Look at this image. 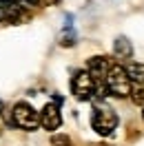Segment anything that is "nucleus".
I'll return each mask as SVG.
<instances>
[{"label": "nucleus", "mask_w": 144, "mask_h": 146, "mask_svg": "<svg viewBox=\"0 0 144 146\" xmlns=\"http://www.w3.org/2000/svg\"><path fill=\"white\" fill-rule=\"evenodd\" d=\"M51 144H53V146H69L71 142H69V137H67V135H53V137H51Z\"/></svg>", "instance_id": "obj_10"}, {"label": "nucleus", "mask_w": 144, "mask_h": 146, "mask_svg": "<svg viewBox=\"0 0 144 146\" xmlns=\"http://www.w3.org/2000/svg\"><path fill=\"white\" fill-rule=\"evenodd\" d=\"M2 2H7V5H18V0H2Z\"/></svg>", "instance_id": "obj_12"}, {"label": "nucleus", "mask_w": 144, "mask_h": 146, "mask_svg": "<svg viewBox=\"0 0 144 146\" xmlns=\"http://www.w3.org/2000/svg\"><path fill=\"white\" fill-rule=\"evenodd\" d=\"M11 122H13V126L22 128V131H36L40 126V113L27 102H18L11 109Z\"/></svg>", "instance_id": "obj_2"}, {"label": "nucleus", "mask_w": 144, "mask_h": 146, "mask_svg": "<svg viewBox=\"0 0 144 146\" xmlns=\"http://www.w3.org/2000/svg\"><path fill=\"white\" fill-rule=\"evenodd\" d=\"M71 93L75 95V100L87 102L95 95V82L87 71H78L71 80Z\"/></svg>", "instance_id": "obj_4"}, {"label": "nucleus", "mask_w": 144, "mask_h": 146, "mask_svg": "<svg viewBox=\"0 0 144 146\" xmlns=\"http://www.w3.org/2000/svg\"><path fill=\"white\" fill-rule=\"evenodd\" d=\"M126 78L131 80V84L135 82V86H144V64L142 62H131L129 66H124Z\"/></svg>", "instance_id": "obj_8"}, {"label": "nucleus", "mask_w": 144, "mask_h": 146, "mask_svg": "<svg viewBox=\"0 0 144 146\" xmlns=\"http://www.w3.org/2000/svg\"><path fill=\"white\" fill-rule=\"evenodd\" d=\"M91 126L95 133L100 135H109V133H113L117 126V115L113 109H107V106H98V109L93 111V115H91Z\"/></svg>", "instance_id": "obj_3"}, {"label": "nucleus", "mask_w": 144, "mask_h": 146, "mask_svg": "<svg viewBox=\"0 0 144 146\" xmlns=\"http://www.w3.org/2000/svg\"><path fill=\"white\" fill-rule=\"evenodd\" d=\"M22 5V7H36L38 0H18V7Z\"/></svg>", "instance_id": "obj_11"}, {"label": "nucleus", "mask_w": 144, "mask_h": 146, "mask_svg": "<svg viewBox=\"0 0 144 146\" xmlns=\"http://www.w3.org/2000/svg\"><path fill=\"white\" fill-rule=\"evenodd\" d=\"M109 69H111V60L104 58V55H93L89 62H87V69L84 71L93 78L95 84H104V78H107Z\"/></svg>", "instance_id": "obj_5"}, {"label": "nucleus", "mask_w": 144, "mask_h": 146, "mask_svg": "<svg viewBox=\"0 0 144 146\" xmlns=\"http://www.w3.org/2000/svg\"><path fill=\"white\" fill-rule=\"evenodd\" d=\"M131 95H133L135 104H144V86H135V89H131Z\"/></svg>", "instance_id": "obj_9"}, {"label": "nucleus", "mask_w": 144, "mask_h": 146, "mask_svg": "<svg viewBox=\"0 0 144 146\" xmlns=\"http://www.w3.org/2000/svg\"><path fill=\"white\" fill-rule=\"evenodd\" d=\"M62 124V115H60V109L55 106L53 102H49L42 113H40V126L45 128V131H55V128H60Z\"/></svg>", "instance_id": "obj_6"}, {"label": "nucleus", "mask_w": 144, "mask_h": 146, "mask_svg": "<svg viewBox=\"0 0 144 146\" xmlns=\"http://www.w3.org/2000/svg\"><path fill=\"white\" fill-rule=\"evenodd\" d=\"M113 55L120 58V60H129L133 55V44L129 42V38H124V36L115 38V42H113Z\"/></svg>", "instance_id": "obj_7"}, {"label": "nucleus", "mask_w": 144, "mask_h": 146, "mask_svg": "<svg viewBox=\"0 0 144 146\" xmlns=\"http://www.w3.org/2000/svg\"><path fill=\"white\" fill-rule=\"evenodd\" d=\"M104 86H107V91L111 93V95H115V98H129V95H131V89H133V84L126 78V71H124L122 64H111L107 78H104Z\"/></svg>", "instance_id": "obj_1"}]
</instances>
